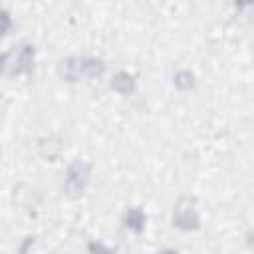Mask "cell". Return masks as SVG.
Returning a JSON list of instances; mask_svg holds the SVG:
<instances>
[{"mask_svg":"<svg viewBox=\"0 0 254 254\" xmlns=\"http://www.w3.org/2000/svg\"><path fill=\"white\" fill-rule=\"evenodd\" d=\"M173 81H175V85L181 91H187V89H190L194 85V75L190 71H187V69H181V71L175 73V79Z\"/></svg>","mask_w":254,"mask_h":254,"instance_id":"cell-7","label":"cell"},{"mask_svg":"<svg viewBox=\"0 0 254 254\" xmlns=\"http://www.w3.org/2000/svg\"><path fill=\"white\" fill-rule=\"evenodd\" d=\"M173 224L181 230H196L198 228V212L194 206V200L189 196H183L175 210H173Z\"/></svg>","mask_w":254,"mask_h":254,"instance_id":"cell-2","label":"cell"},{"mask_svg":"<svg viewBox=\"0 0 254 254\" xmlns=\"http://www.w3.org/2000/svg\"><path fill=\"white\" fill-rule=\"evenodd\" d=\"M12 30V18L6 10H0V36H6Z\"/></svg>","mask_w":254,"mask_h":254,"instance_id":"cell-8","label":"cell"},{"mask_svg":"<svg viewBox=\"0 0 254 254\" xmlns=\"http://www.w3.org/2000/svg\"><path fill=\"white\" fill-rule=\"evenodd\" d=\"M252 4V0H236V6L238 8H246V6H250Z\"/></svg>","mask_w":254,"mask_h":254,"instance_id":"cell-9","label":"cell"},{"mask_svg":"<svg viewBox=\"0 0 254 254\" xmlns=\"http://www.w3.org/2000/svg\"><path fill=\"white\" fill-rule=\"evenodd\" d=\"M89 183V167L83 161H73L65 171V192L69 196H79Z\"/></svg>","mask_w":254,"mask_h":254,"instance_id":"cell-1","label":"cell"},{"mask_svg":"<svg viewBox=\"0 0 254 254\" xmlns=\"http://www.w3.org/2000/svg\"><path fill=\"white\" fill-rule=\"evenodd\" d=\"M145 222H147V214L141 208H129L125 212V216H123V224L129 230H133L135 234H139V232L145 230Z\"/></svg>","mask_w":254,"mask_h":254,"instance_id":"cell-6","label":"cell"},{"mask_svg":"<svg viewBox=\"0 0 254 254\" xmlns=\"http://www.w3.org/2000/svg\"><path fill=\"white\" fill-rule=\"evenodd\" d=\"M60 75L65 79V81H79L83 79V58H65L60 62V67H58Z\"/></svg>","mask_w":254,"mask_h":254,"instance_id":"cell-3","label":"cell"},{"mask_svg":"<svg viewBox=\"0 0 254 254\" xmlns=\"http://www.w3.org/2000/svg\"><path fill=\"white\" fill-rule=\"evenodd\" d=\"M4 65H6V56H4V54H0V73L4 71Z\"/></svg>","mask_w":254,"mask_h":254,"instance_id":"cell-10","label":"cell"},{"mask_svg":"<svg viewBox=\"0 0 254 254\" xmlns=\"http://www.w3.org/2000/svg\"><path fill=\"white\" fill-rule=\"evenodd\" d=\"M34 67V46L24 44L18 54H16V62H14V73H30Z\"/></svg>","mask_w":254,"mask_h":254,"instance_id":"cell-4","label":"cell"},{"mask_svg":"<svg viewBox=\"0 0 254 254\" xmlns=\"http://www.w3.org/2000/svg\"><path fill=\"white\" fill-rule=\"evenodd\" d=\"M111 89L117 91V93H121V95H131V93L137 89V81H135V77H133L131 73L119 71V73H115L113 79H111Z\"/></svg>","mask_w":254,"mask_h":254,"instance_id":"cell-5","label":"cell"}]
</instances>
